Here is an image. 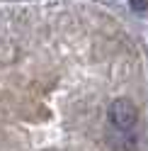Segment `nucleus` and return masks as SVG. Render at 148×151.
Segmentation results:
<instances>
[{
  "mask_svg": "<svg viewBox=\"0 0 148 151\" xmlns=\"http://www.w3.org/2000/svg\"><path fill=\"white\" fill-rule=\"evenodd\" d=\"M112 119H114L122 129L131 127V124H134V119H136V117H134V105H131L129 100H119L117 105L112 107Z\"/></svg>",
  "mask_w": 148,
  "mask_h": 151,
  "instance_id": "1",
  "label": "nucleus"
}]
</instances>
